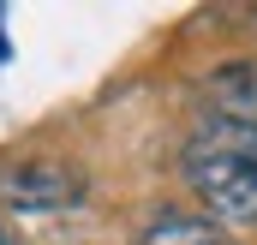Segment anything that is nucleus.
<instances>
[{
	"instance_id": "1",
	"label": "nucleus",
	"mask_w": 257,
	"mask_h": 245,
	"mask_svg": "<svg viewBox=\"0 0 257 245\" xmlns=\"http://www.w3.org/2000/svg\"><path fill=\"white\" fill-rule=\"evenodd\" d=\"M186 180L221 221L257 227V132L221 120L203 126L186 144Z\"/></svg>"
},
{
	"instance_id": "2",
	"label": "nucleus",
	"mask_w": 257,
	"mask_h": 245,
	"mask_svg": "<svg viewBox=\"0 0 257 245\" xmlns=\"http://www.w3.org/2000/svg\"><path fill=\"white\" fill-rule=\"evenodd\" d=\"M203 102L221 126L257 132V60H227L203 78Z\"/></svg>"
},
{
	"instance_id": "3",
	"label": "nucleus",
	"mask_w": 257,
	"mask_h": 245,
	"mask_svg": "<svg viewBox=\"0 0 257 245\" xmlns=\"http://www.w3.org/2000/svg\"><path fill=\"white\" fill-rule=\"evenodd\" d=\"M78 185H84V180H78L72 168H60V162H30V168L6 174V197L24 203V209H66V203L84 197Z\"/></svg>"
},
{
	"instance_id": "4",
	"label": "nucleus",
	"mask_w": 257,
	"mask_h": 245,
	"mask_svg": "<svg viewBox=\"0 0 257 245\" xmlns=\"http://www.w3.org/2000/svg\"><path fill=\"white\" fill-rule=\"evenodd\" d=\"M138 245H227V239H221L203 215H180V209H174V215H156V221L138 233Z\"/></svg>"
},
{
	"instance_id": "5",
	"label": "nucleus",
	"mask_w": 257,
	"mask_h": 245,
	"mask_svg": "<svg viewBox=\"0 0 257 245\" xmlns=\"http://www.w3.org/2000/svg\"><path fill=\"white\" fill-rule=\"evenodd\" d=\"M0 245H18V239H12V233H6V227H0Z\"/></svg>"
}]
</instances>
